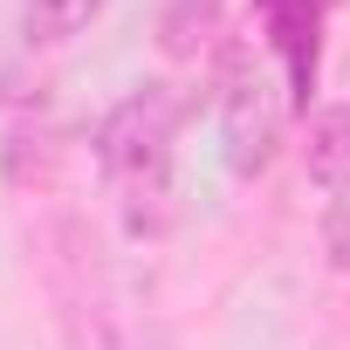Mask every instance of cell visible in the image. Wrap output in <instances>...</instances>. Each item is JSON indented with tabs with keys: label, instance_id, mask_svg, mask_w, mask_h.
I'll return each instance as SVG.
<instances>
[{
	"label": "cell",
	"instance_id": "8992f818",
	"mask_svg": "<svg viewBox=\"0 0 350 350\" xmlns=\"http://www.w3.org/2000/svg\"><path fill=\"white\" fill-rule=\"evenodd\" d=\"M220 14H227V0H165V8H158V42H165V55H200V49L213 42Z\"/></svg>",
	"mask_w": 350,
	"mask_h": 350
},
{
	"label": "cell",
	"instance_id": "6da1fadb",
	"mask_svg": "<svg viewBox=\"0 0 350 350\" xmlns=\"http://www.w3.org/2000/svg\"><path fill=\"white\" fill-rule=\"evenodd\" d=\"M186 124V96L172 83H144L124 103H110V117L96 124V165L124 200V220L137 234L165 227V200H172V144Z\"/></svg>",
	"mask_w": 350,
	"mask_h": 350
},
{
	"label": "cell",
	"instance_id": "ba28073f",
	"mask_svg": "<svg viewBox=\"0 0 350 350\" xmlns=\"http://www.w3.org/2000/svg\"><path fill=\"white\" fill-rule=\"evenodd\" d=\"M309 8H336V0H309Z\"/></svg>",
	"mask_w": 350,
	"mask_h": 350
},
{
	"label": "cell",
	"instance_id": "52a82bcc",
	"mask_svg": "<svg viewBox=\"0 0 350 350\" xmlns=\"http://www.w3.org/2000/svg\"><path fill=\"white\" fill-rule=\"evenodd\" d=\"M323 234H329V254L350 268V193H336V200H329V220H323Z\"/></svg>",
	"mask_w": 350,
	"mask_h": 350
},
{
	"label": "cell",
	"instance_id": "277c9868",
	"mask_svg": "<svg viewBox=\"0 0 350 350\" xmlns=\"http://www.w3.org/2000/svg\"><path fill=\"white\" fill-rule=\"evenodd\" d=\"M309 179L350 193V103H323L309 117Z\"/></svg>",
	"mask_w": 350,
	"mask_h": 350
},
{
	"label": "cell",
	"instance_id": "3957f363",
	"mask_svg": "<svg viewBox=\"0 0 350 350\" xmlns=\"http://www.w3.org/2000/svg\"><path fill=\"white\" fill-rule=\"evenodd\" d=\"M261 21H268V49H275L282 69H288V96L309 110L316 49H323V8H309V0H261Z\"/></svg>",
	"mask_w": 350,
	"mask_h": 350
},
{
	"label": "cell",
	"instance_id": "5b68a950",
	"mask_svg": "<svg viewBox=\"0 0 350 350\" xmlns=\"http://www.w3.org/2000/svg\"><path fill=\"white\" fill-rule=\"evenodd\" d=\"M103 8H110V0H21V35H28L35 49H62V42H76Z\"/></svg>",
	"mask_w": 350,
	"mask_h": 350
},
{
	"label": "cell",
	"instance_id": "7a4b0ae2",
	"mask_svg": "<svg viewBox=\"0 0 350 350\" xmlns=\"http://www.w3.org/2000/svg\"><path fill=\"white\" fill-rule=\"evenodd\" d=\"M213 117H220V158L234 179H261L282 151V90L254 62L247 42H227L213 55Z\"/></svg>",
	"mask_w": 350,
	"mask_h": 350
}]
</instances>
